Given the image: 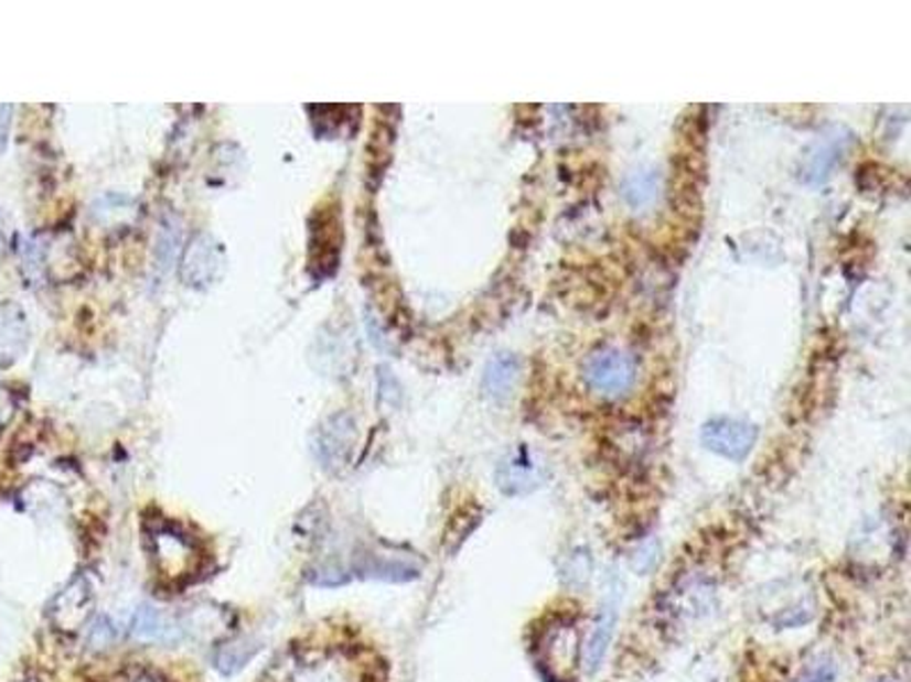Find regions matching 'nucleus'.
I'll list each match as a JSON object with an SVG mask.
<instances>
[{"label":"nucleus","instance_id":"1","mask_svg":"<svg viewBox=\"0 0 911 682\" xmlns=\"http://www.w3.org/2000/svg\"><path fill=\"white\" fill-rule=\"evenodd\" d=\"M586 382L602 397H620L634 385L636 367L629 355L620 350H602L590 355L583 369Z\"/></svg>","mask_w":911,"mask_h":682},{"label":"nucleus","instance_id":"2","mask_svg":"<svg viewBox=\"0 0 911 682\" xmlns=\"http://www.w3.org/2000/svg\"><path fill=\"white\" fill-rule=\"evenodd\" d=\"M754 442H757V427L746 421L714 419L703 427V444L709 451L731 462L746 459Z\"/></svg>","mask_w":911,"mask_h":682},{"label":"nucleus","instance_id":"3","mask_svg":"<svg viewBox=\"0 0 911 682\" xmlns=\"http://www.w3.org/2000/svg\"><path fill=\"white\" fill-rule=\"evenodd\" d=\"M354 421L346 414H335L320 425L318 437H314V453H318L324 469L337 472L340 466L346 464V457L354 448Z\"/></svg>","mask_w":911,"mask_h":682},{"label":"nucleus","instance_id":"4","mask_svg":"<svg viewBox=\"0 0 911 682\" xmlns=\"http://www.w3.org/2000/svg\"><path fill=\"white\" fill-rule=\"evenodd\" d=\"M222 250L207 235H199L187 246L183 258V280L190 286L213 284L217 280V269H222Z\"/></svg>","mask_w":911,"mask_h":682},{"label":"nucleus","instance_id":"5","mask_svg":"<svg viewBox=\"0 0 911 682\" xmlns=\"http://www.w3.org/2000/svg\"><path fill=\"white\" fill-rule=\"evenodd\" d=\"M618 607H620L618 592L611 589L607 594V598L602 600V605H600L598 619H594L588 643H586V664H588L590 673L598 671L604 662V656L609 651L611 639L615 635V626H618V615H620Z\"/></svg>","mask_w":911,"mask_h":682},{"label":"nucleus","instance_id":"6","mask_svg":"<svg viewBox=\"0 0 911 682\" xmlns=\"http://www.w3.org/2000/svg\"><path fill=\"white\" fill-rule=\"evenodd\" d=\"M30 342V326L25 312L12 303H0V367L14 365L25 353Z\"/></svg>","mask_w":911,"mask_h":682},{"label":"nucleus","instance_id":"7","mask_svg":"<svg viewBox=\"0 0 911 682\" xmlns=\"http://www.w3.org/2000/svg\"><path fill=\"white\" fill-rule=\"evenodd\" d=\"M540 466L532 459L529 451H517L508 455L497 469V485L508 496L529 494L540 485Z\"/></svg>","mask_w":911,"mask_h":682},{"label":"nucleus","instance_id":"8","mask_svg":"<svg viewBox=\"0 0 911 682\" xmlns=\"http://www.w3.org/2000/svg\"><path fill=\"white\" fill-rule=\"evenodd\" d=\"M356 576L388 583H408L419 576V566L393 555H361L354 566Z\"/></svg>","mask_w":911,"mask_h":682},{"label":"nucleus","instance_id":"9","mask_svg":"<svg viewBox=\"0 0 911 682\" xmlns=\"http://www.w3.org/2000/svg\"><path fill=\"white\" fill-rule=\"evenodd\" d=\"M130 632L139 641H158V643H171L181 639V628L173 624L167 615L158 613V609L144 605L137 609V615L130 624Z\"/></svg>","mask_w":911,"mask_h":682},{"label":"nucleus","instance_id":"10","mask_svg":"<svg viewBox=\"0 0 911 682\" xmlns=\"http://www.w3.org/2000/svg\"><path fill=\"white\" fill-rule=\"evenodd\" d=\"M258 649H260V646H256V643L249 641L247 637L231 639V641L217 646L215 664H217V669H219L222 673H226V675H228V673H237L244 664H247V662L256 656Z\"/></svg>","mask_w":911,"mask_h":682},{"label":"nucleus","instance_id":"11","mask_svg":"<svg viewBox=\"0 0 911 682\" xmlns=\"http://www.w3.org/2000/svg\"><path fill=\"white\" fill-rule=\"evenodd\" d=\"M517 378V360L511 355H500L497 360L487 367L485 374V389L490 397L502 399L508 393V389L513 387Z\"/></svg>","mask_w":911,"mask_h":682},{"label":"nucleus","instance_id":"12","mask_svg":"<svg viewBox=\"0 0 911 682\" xmlns=\"http://www.w3.org/2000/svg\"><path fill=\"white\" fill-rule=\"evenodd\" d=\"M836 680H838V667L827 656L816 658L797 678V682H836Z\"/></svg>","mask_w":911,"mask_h":682},{"label":"nucleus","instance_id":"13","mask_svg":"<svg viewBox=\"0 0 911 682\" xmlns=\"http://www.w3.org/2000/svg\"><path fill=\"white\" fill-rule=\"evenodd\" d=\"M12 105H0V153L8 149L10 141V130H12Z\"/></svg>","mask_w":911,"mask_h":682},{"label":"nucleus","instance_id":"14","mask_svg":"<svg viewBox=\"0 0 911 682\" xmlns=\"http://www.w3.org/2000/svg\"><path fill=\"white\" fill-rule=\"evenodd\" d=\"M110 639H112V630H110L108 621L98 619V621L94 624V628H92V643L96 646V649H100V646H105Z\"/></svg>","mask_w":911,"mask_h":682},{"label":"nucleus","instance_id":"15","mask_svg":"<svg viewBox=\"0 0 911 682\" xmlns=\"http://www.w3.org/2000/svg\"><path fill=\"white\" fill-rule=\"evenodd\" d=\"M6 239H8V235H6V219H3V214H0V253H3V248H6Z\"/></svg>","mask_w":911,"mask_h":682}]
</instances>
